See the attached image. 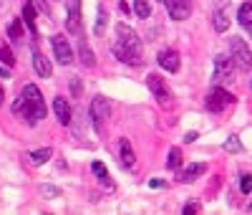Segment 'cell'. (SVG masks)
<instances>
[{
	"instance_id": "cell-1",
	"label": "cell",
	"mask_w": 252,
	"mask_h": 215,
	"mask_svg": "<svg viewBox=\"0 0 252 215\" xmlns=\"http://www.w3.org/2000/svg\"><path fill=\"white\" fill-rule=\"evenodd\" d=\"M111 51H114V56L118 61H124L129 66L141 64V41H139L134 28H129L126 23L116 25V43H114Z\"/></svg>"
},
{
	"instance_id": "cell-2",
	"label": "cell",
	"mask_w": 252,
	"mask_h": 215,
	"mask_svg": "<svg viewBox=\"0 0 252 215\" xmlns=\"http://www.w3.org/2000/svg\"><path fill=\"white\" fill-rule=\"evenodd\" d=\"M13 109L20 111L28 124H38L40 119H46V102H43V94L36 84H25L23 91L18 96V102L13 104Z\"/></svg>"
},
{
	"instance_id": "cell-3",
	"label": "cell",
	"mask_w": 252,
	"mask_h": 215,
	"mask_svg": "<svg viewBox=\"0 0 252 215\" xmlns=\"http://www.w3.org/2000/svg\"><path fill=\"white\" fill-rule=\"evenodd\" d=\"M146 84H149V89H152V94H154V99L159 102L161 109H172L174 107V96L169 91L167 81L161 79L159 74H149V76H146Z\"/></svg>"
},
{
	"instance_id": "cell-4",
	"label": "cell",
	"mask_w": 252,
	"mask_h": 215,
	"mask_svg": "<svg viewBox=\"0 0 252 215\" xmlns=\"http://www.w3.org/2000/svg\"><path fill=\"white\" fill-rule=\"evenodd\" d=\"M230 51H232V61L240 71H250L252 68V53L247 48V43L242 38H232L230 41Z\"/></svg>"
},
{
	"instance_id": "cell-5",
	"label": "cell",
	"mask_w": 252,
	"mask_h": 215,
	"mask_svg": "<svg viewBox=\"0 0 252 215\" xmlns=\"http://www.w3.org/2000/svg\"><path fill=\"white\" fill-rule=\"evenodd\" d=\"M111 119V104L106 96H94L91 102V122L96 129H103V124H106Z\"/></svg>"
},
{
	"instance_id": "cell-6",
	"label": "cell",
	"mask_w": 252,
	"mask_h": 215,
	"mask_svg": "<svg viewBox=\"0 0 252 215\" xmlns=\"http://www.w3.org/2000/svg\"><path fill=\"white\" fill-rule=\"evenodd\" d=\"M234 61L230 59V56H217L214 59V84H230L232 76H234Z\"/></svg>"
},
{
	"instance_id": "cell-7",
	"label": "cell",
	"mask_w": 252,
	"mask_h": 215,
	"mask_svg": "<svg viewBox=\"0 0 252 215\" xmlns=\"http://www.w3.org/2000/svg\"><path fill=\"white\" fill-rule=\"evenodd\" d=\"M230 104H234V96L230 94V91H225L222 86H217V89H212L210 91V96H207V109L210 111H225Z\"/></svg>"
},
{
	"instance_id": "cell-8",
	"label": "cell",
	"mask_w": 252,
	"mask_h": 215,
	"mask_svg": "<svg viewBox=\"0 0 252 215\" xmlns=\"http://www.w3.org/2000/svg\"><path fill=\"white\" fill-rule=\"evenodd\" d=\"M51 43H53V53H56V59H58V64L61 66H68L71 61H73V51H71V43L66 41V36H53L51 38Z\"/></svg>"
},
{
	"instance_id": "cell-9",
	"label": "cell",
	"mask_w": 252,
	"mask_h": 215,
	"mask_svg": "<svg viewBox=\"0 0 252 215\" xmlns=\"http://www.w3.org/2000/svg\"><path fill=\"white\" fill-rule=\"evenodd\" d=\"M66 10H68V18H66L68 33L81 36V0H68V3H66Z\"/></svg>"
},
{
	"instance_id": "cell-10",
	"label": "cell",
	"mask_w": 252,
	"mask_h": 215,
	"mask_svg": "<svg viewBox=\"0 0 252 215\" xmlns=\"http://www.w3.org/2000/svg\"><path fill=\"white\" fill-rule=\"evenodd\" d=\"M164 5H167L169 16H172L174 21H187L189 13H192L189 0H164Z\"/></svg>"
},
{
	"instance_id": "cell-11",
	"label": "cell",
	"mask_w": 252,
	"mask_h": 215,
	"mask_svg": "<svg viewBox=\"0 0 252 215\" xmlns=\"http://www.w3.org/2000/svg\"><path fill=\"white\" fill-rule=\"evenodd\" d=\"M53 111H56V119L61 122L63 127H68V124L73 122V119H71V117H73V114H71V104L66 102L63 96H56V99H53Z\"/></svg>"
},
{
	"instance_id": "cell-12",
	"label": "cell",
	"mask_w": 252,
	"mask_h": 215,
	"mask_svg": "<svg viewBox=\"0 0 252 215\" xmlns=\"http://www.w3.org/2000/svg\"><path fill=\"white\" fill-rule=\"evenodd\" d=\"M156 61L164 71H169V74H176V71H179V53L176 51H161L156 56Z\"/></svg>"
},
{
	"instance_id": "cell-13",
	"label": "cell",
	"mask_w": 252,
	"mask_h": 215,
	"mask_svg": "<svg viewBox=\"0 0 252 215\" xmlns=\"http://www.w3.org/2000/svg\"><path fill=\"white\" fill-rule=\"evenodd\" d=\"M31 56H33V68L38 71V76H40V79H51V74H53L51 61H48L38 48H33V51H31Z\"/></svg>"
},
{
	"instance_id": "cell-14",
	"label": "cell",
	"mask_w": 252,
	"mask_h": 215,
	"mask_svg": "<svg viewBox=\"0 0 252 215\" xmlns=\"http://www.w3.org/2000/svg\"><path fill=\"white\" fill-rule=\"evenodd\" d=\"M204 170H207V165H202V162L189 165L187 170H182V172H179V182H187V185H189V182H194V180L202 175Z\"/></svg>"
},
{
	"instance_id": "cell-15",
	"label": "cell",
	"mask_w": 252,
	"mask_h": 215,
	"mask_svg": "<svg viewBox=\"0 0 252 215\" xmlns=\"http://www.w3.org/2000/svg\"><path fill=\"white\" fill-rule=\"evenodd\" d=\"M118 152H121V165H124V167H134L136 154H134V150H131V142H129V139L118 142Z\"/></svg>"
},
{
	"instance_id": "cell-16",
	"label": "cell",
	"mask_w": 252,
	"mask_h": 215,
	"mask_svg": "<svg viewBox=\"0 0 252 215\" xmlns=\"http://www.w3.org/2000/svg\"><path fill=\"white\" fill-rule=\"evenodd\" d=\"M237 18H240V25L252 36V3H242L240 13H237Z\"/></svg>"
},
{
	"instance_id": "cell-17",
	"label": "cell",
	"mask_w": 252,
	"mask_h": 215,
	"mask_svg": "<svg viewBox=\"0 0 252 215\" xmlns=\"http://www.w3.org/2000/svg\"><path fill=\"white\" fill-rule=\"evenodd\" d=\"M51 157H53V150H51V147H43V150L28 152V162H31V165H46Z\"/></svg>"
},
{
	"instance_id": "cell-18",
	"label": "cell",
	"mask_w": 252,
	"mask_h": 215,
	"mask_svg": "<svg viewBox=\"0 0 252 215\" xmlns=\"http://www.w3.org/2000/svg\"><path fill=\"white\" fill-rule=\"evenodd\" d=\"M78 51H81V64H83L86 68H94V66H96V56H94V51H91V48H88L86 38H81Z\"/></svg>"
},
{
	"instance_id": "cell-19",
	"label": "cell",
	"mask_w": 252,
	"mask_h": 215,
	"mask_svg": "<svg viewBox=\"0 0 252 215\" xmlns=\"http://www.w3.org/2000/svg\"><path fill=\"white\" fill-rule=\"evenodd\" d=\"M23 21H25L28 28H31V33H36V5L33 3L23 5Z\"/></svg>"
},
{
	"instance_id": "cell-20",
	"label": "cell",
	"mask_w": 252,
	"mask_h": 215,
	"mask_svg": "<svg viewBox=\"0 0 252 215\" xmlns=\"http://www.w3.org/2000/svg\"><path fill=\"white\" fill-rule=\"evenodd\" d=\"M91 170H94V175H96L103 185H106V188H114V185L109 182V172H106V165H103V162H98V160H96V162L91 165Z\"/></svg>"
},
{
	"instance_id": "cell-21",
	"label": "cell",
	"mask_w": 252,
	"mask_h": 215,
	"mask_svg": "<svg viewBox=\"0 0 252 215\" xmlns=\"http://www.w3.org/2000/svg\"><path fill=\"white\" fill-rule=\"evenodd\" d=\"M167 167H169V170H179V167H182V150H179V147H172V150H169Z\"/></svg>"
},
{
	"instance_id": "cell-22",
	"label": "cell",
	"mask_w": 252,
	"mask_h": 215,
	"mask_svg": "<svg viewBox=\"0 0 252 215\" xmlns=\"http://www.w3.org/2000/svg\"><path fill=\"white\" fill-rule=\"evenodd\" d=\"M0 61H3L5 66H16V56H13V51L8 48V43L5 41H0Z\"/></svg>"
},
{
	"instance_id": "cell-23",
	"label": "cell",
	"mask_w": 252,
	"mask_h": 215,
	"mask_svg": "<svg viewBox=\"0 0 252 215\" xmlns=\"http://www.w3.org/2000/svg\"><path fill=\"white\" fill-rule=\"evenodd\" d=\"M8 36H10V41H20L23 38V23L18 18H13L8 23Z\"/></svg>"
},
{
	"instance_id": "cell-24",
	"label": "cell",
	"mask_w": 252,
	"mask_h": 215,
	"mask_svg": "<svg viewBox=\"0 0 252 215\" xmlns=\"http://www.w3.org/2000/svg\"><path fill=\"white\" fill-rule=\"evenodd\" d=\"M106 21H109V16H106V8H98L96 25H94V33H96V36H103V31H106Z\"/></svg>"
},
{
	"instance_id": "cell-25",
	"label": "cell",
	"mask_w": 252,
	"mask_h": 215,
	"mask_svg": "<svg viewBox=\"0 0 252 215\" xmlns=\"http://www.w3.org/2000/svg\"><path fill=\"white\" fill-rule=\"evenodd\" d=\"M134 13H136L139 18H149V16H152L149 0H134Z\"/></svg>"
},
{
	"instance_id": "cell-26",
	"label": "cell",
	"mask_w": 252,
	"mask_h": 215,
	"mask_svg": "<svg viewBox=\"0 0 252 215\" xmlns=\"http://www.w3.org/2000/svg\"><path fill=\"white\" fill-rule=\"evenodd\" d=\"M214 28H217L219 33H225L227 28H230V21H227L225 13H217V16H214Z\"/></svg>"
},
{
	"instance_id": "cell-27",
	"label": "cell",
	"mask_w": 252,
	"mask_h": 215,
	"mask_svg": "<svg viewBox=\"0 0 252 215\" xmlns=\"http://www.w3.org/2000/svg\"><path fill=\"white\" fill-rule=\"evenodd\" d=\"M225 150H227V152H240V150H242V142L237 139V137H230V139L225 142Z\"/></svg>"
},
{
	"instance_id": "cell-28",
	"label": "cell",
	"mask_w": 252,
	"mask_h": 215,
	"mask_svg": "<svg viewBox=\"0 0 252 215\" xmlns=\"http://www.w3.org/2000/svg\"><path fill=\"white\" fill-rule=\"evenodd\" d=\"M240 190H242L245 195H250V193H252V175H245V177H242V182H240Z\"/></svg>"
},
{
	"instance_id": "cell-29",
	"label": "cell",
	"mask_w": 252,
	"mask_h": 215,
	"mask_svg": "<svg viewBox=\"0 0 252 215\" xmlns=\"http://www.w3.org/2000/svg\"><path fill=\"white\" fill-rule=\"evenodd\" d=\"M71 91H73V96L81 94V81L78 79H71Z\"/></svg>"
},
{
	"instance_id": "cell-30",
	"label": "cell",
	"mask_w": 252,
	"mask_h": 215,
	"mask_svg": "<svg viewBox=\"0 0 252 215\" xmlns=\"http://www.w3.org/2000/svg\"><path fill=\"white\" fill-rule=\"evenodd\" d=\"M40 190H43V195H51V197H56V195H58V188H51V185H43Z\"/></svg>"
},
{
	"instance_id": "cell-31",
	"label": "cell",
	"mask_w": 252,
	"mask_h": 215,
	"mask_svg": "<svg viewBox=\"0 0 252 215\" xmlns=\"http://www.w3.org/2000/svg\"><path fill=\"white\" fill-rule=\"evenodd\" d=\"M184 213H187V215H192V213H199V205H197V203H189V205H184Z\"/></svg>"
},
{
	"instance_id": "cell-32",
	"label": "cell",
	"mask_w": 252,
	"mask_h": 215,
	"mask_svg": "<svg viewBox=\"0 0 252 215\" xmlns=\"http://www.w3.org/2000/svg\"><path fill=\"white\" fill-rule=\"evenodd\" d=\"M149 188H164V180H159V177L149 180Z\"/></svg>"
},
{
	"instance_id": "cell-33",
	"label": "cell",
	"mask_w": 252,
	"mask_h": 215,
	"mask_svg": "<svg viewBox=\"0 0 252 215\" xmlns=\"http://www.w3.org/2000/svg\"><path fill=\"white\" fill-rule=\"evenodd\" d=\"M0 76L8 79V76H10V66H3V68H0Z\"/></svg>"
},
{
	"instance_id": "cell-34",
	"label": "cell",
	"mask_w": 252,
	"mask_h": 215,
	"mask_svg": "<svg viewBox=\"0 0 252 215\" xmlns=\"http://www.w3.org/2000/svg\"><path fill=\"white\" fill-rule=\"evenodd\" d=\"M197 139V132H187V137H184V142H194Z\"/></svg>"
},
{
	"instance_id": "cell-35",
	"label": "cell",
	"mask_w": 252,
	"mask_h": 215,
	"mask_svg": "<svg viewBox=\"0 0 252 215\" xmlns=\"http://www.w3.org/2000/svg\"><path fill=\"white\" fill-rule=\"evenodd\" d=\"M3 99H5V91H3V86H0V104H3Z\"/></svg>"
},
{
	"instance_id": "cell-36",
	"label": "cell",
	"mask_w": 252,
	"mask_h": 215,
	"mask_svg": "<svg viewBox=\"0 0 252 215\" xmlns=\"http://www.w3.org/2000/svg\"><path fill=\"white\" fill-rule=\"evenodd\" d=\"M250 210H252V208H250Z\"/></svg>"
}]
</instances>
